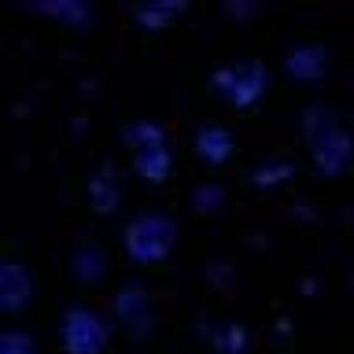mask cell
<instances>
[{"label":"cell","instance_id":"1","mask_svg":"<svg viewBox=\"0 0 354 354\" xmlns=\"http://www.w3.org/2000/svg\"><path fill=\"white\" fill-rule=\"evenodd\" d=\"M174 240H177V225L166 214H140V218H133L129 229H126V251L144 266L162 262L166 254H170Z\"/></svg>","mask_w":354,"mask_h":354},{"label":"cell","instance_id":"2","mask_svg":"<svg viewBox=\"0 0 354 354\" xmlns=\"http://www.w3.org/2000/svg\"><path fill=\"white\" fill-rule=\"evenodd\" d=\"M126 144H129L133 162H137L144 181H151V185L166 181V174H170V148H166V137L155 122H133V126H126Z\"/></svg>","mask_w":354,"mask_h":354},{"label":"cell","instance_id":"3","mask_svg":"<svg viewBox=\"0 0 354 354\" xmlns=\"http://www.w3.org/2000/svg\"><path fill=\"white\" fill-rule=\"evenodd\" d=\"M214 85L225 93V100L232 107H251L266 93V66L254 59L240 63V66H225V71H218Z\"/></svg>","mask_w":354,"mask_h":354},{"label":"cell","instance_id":"4","mask_svg":"<svg viewBox=\"0 0 354 354\" xmlns=\"http://www.w3.org/2000/svg\"><path fill=\"white\" fill-rule=\"evenodd\" d=\"M107 343V328L93 310H66L63 314V347L71 354H100Z\"/></svg>","mask_w":354,"mask_h":354},{"label":"cell","instance_id":"5","mask_svg":"<svg viewBox=\"0 0 354 354\" xmlns=\"http://www.w3.org/2000/svg\"><path fill=\"white\" fill-rule=\"evenodd\" d=\"M310 144H314V159L317 166L325 170L328 177H336L343 170V162L351 159V137L336 126V118H332V111H325V122H321V133H314L310 137Z\"/></svg>","mask_w":354,"mask_h":354},{"label":"cell","instance_id":"6","mask_svg":"<svg viewBox=\"0 0 354 354\" xmlns=\"http://www.w3.org/2000/svg\"><path fill=\"white\" fill-rule=\"evenodd\" d=\"M196 151H199V159H207L210 166H221L232 155V137H229V129H221V126H203L199 129V137H196Z\"/></svg>","mask_w":354,"mask_h":354},{"label":"cell","instance_id":"7","mask_svg":"<svg viewBox=\"0 0 354 354\" xmlns=\"http://www.w3.org/2000/svg\"><path fill=\"white\" fill-rule=\"evenodd\" d=\"M0 281H4V295H0L4 310H19V306L30 299V273L22 270L19 262H4V273H0Z\"/></svg>","mask_w":354,"mask_h":354},{"label":"cell","instance_id":"8","mask_svg":"<svg viewBox=\"0 0 354 354\" xmlns=\"http://www.w3.org/2000/svg\"><path fill=\"white\" fill-rule=\"evenodd\" d=\"M115 310H118V321L129 328H140L148 325V295L140 288H122L118 299H115Z\"/></svg>","mask_w":354,"mask_h":354},{"label":"cell","instance_id":"9","mask_svg":"<svg viewBox=\"0 0 354 354\" xmlns=\"http://www.w3.org/2000/svg\"><path fill=\"white\" fill-rule=\"evenodd\" d=\"M88 203H93L96 214H111L118 207V181L107 170L93 174V181H88Z\"/></svg>","mask_w":354,"mask_h":354},{"label":"cell","instance_id":"10","mask_svg":"<svg viewBox=\"0 0 354 354\" xmlns=\"http://www.w3.org/2000/svg\"><path fill=\"white\" fill-rule=\"evenodd\" d=\"M288 71H292L299 82H314V77L325 74V52L321 48H295L288 55Z\"/></svg>","mask_w":354,"mask_h":354},{"label":"cell","instance_id":"11","mask_svg":"<svg viewBox=\"0 0 354 354\" xmlns=\"http://www.w3.org/2000/svg\"><path fill=\"white\" fill-rule=\"evenodd\" d=\"M185 11V4H137V19L148 30H162L170 26V19H177Z\"/></svg>","mask_w":354,"mask_h":354},{"label":"cell","instance_id":"12","mask_svg":"<svg viewBox=\"0 0 354 354\" xmlns=\"http://www.w3.org/2000/svg\"><path fill=\"white\" fill-rule=\"evenodd\" d=\"M33 11H48V15H59L66 26H82V22H88V11L85 4H71V0H63V4H33Z\"/></svg>","mask_w":354,"mask_h":354},{"label":"cell","instance_id":"13","mask_svg":"<svg viewBox=\"0 0 354 354\" xmlns=\"http://www.w3.org/2000/svg\"><path fill=\"white\" fill-rule=\"evenodd\" d=\"M210 339H214V347H218V351H225V354H240V351H243V328H236V325L218 328Z\"/></svg>","mask_w":354,"mask_h":354},{"label":"cell","instance_id":"14","mask_svg":"<svg viewBox=\"0 0 354 354\" xmlns=\"http://www.w3.org/2000/svg\"><path fill=\"white\" fill-rule=\"evenodd\" d=\"M0 354H33V339L22 332H4L0 339Z\"/></svg>","mask_w":354,"mask_h":354},{"label":"cell","instance_id":"15","mask_svg":"<svg viewBox=\"0 0 354 354\" xmlns=\"http://www.w3.org/2000/svg\"><path fill=\"white\" fill-rule=\"evenodd\" d=\"M292 174V166L288 162H281V166H259V170H254V185H277V181H284V177Z\"/></svg>","mask_w":354,"mask_h":354}]
</instances>
